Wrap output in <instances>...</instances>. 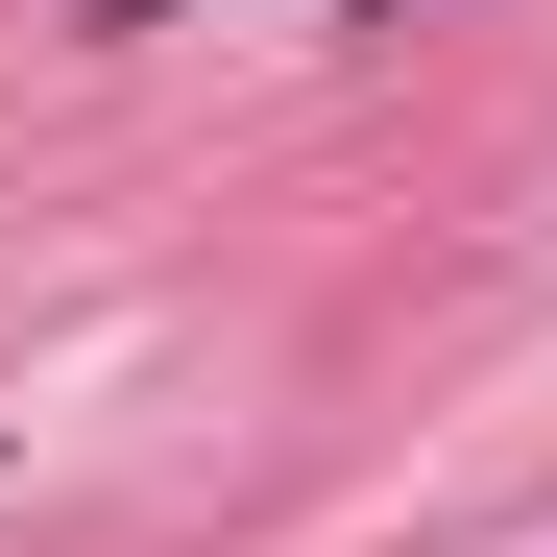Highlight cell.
Wrapping results in <instances>:
<instances>
[{"label": "cell", "mask_w": 557, "mask_h": 557, "mask_svg": "<svg viewBox=\"0 0 557 557\" xmlns=\"http://www.w3.org/2000/svg\"><path fill=\"white\" fill-rule=\"evenodd\" d=\"M146 25H170V0H98V49H146Z\"/></svg>", "instance_id": "1"}, {"label": "cell", "mask_w": 557, "mask_h": 557, "mask_svg": "<svg viewBox=\"0 0 557 557\" xmlns=\"http://www.w3.org/2000/svg\"><path fill=\"white\" fill-rule=\"evenodd\" d=\"M363 25H412V0H363Z\"/></svg>", "instance_id": "2"}]
</instances>
